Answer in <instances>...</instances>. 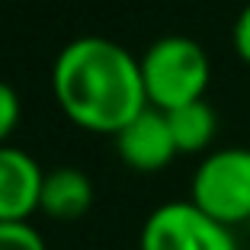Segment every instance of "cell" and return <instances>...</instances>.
Segmentation results:
<instances>
[{
    "label": "cell",
    "instance_id": "obj_1",
    "mask_svg": "<svg viewBox=\"0 0 250 250\" xmlns=\"http://www.w3.org/2000/svg\"><path fill=\"white\" fill-rule=\"evenodd\" d=\"M52 90L74 125L100 135H116L147 109L138 58L106 36L67 42L52 64Z\"/></svg>",
    "mask_w": 250,
    "mask_h": 250
},
{
    "label": "cell",
    "instance_id": "obj_2",
    "mask_svg": "<svg viewBox=\"0 0 250 250\" xmlns=\"http://www.w3.org/2000/svg\"><path fill=\"white\" fill-rule=\"evenodd\" d=\"M141 81H145L147 106L170 112L177 106L206 100L212 64L206 48L189 36H161L147 45V52L138 58Z\"/></svg>",
    "mask_w": 250,
    "mask_h": 250
},
{
    "label": "cell",
    "instance_id": "obj_3",
    "mask_svg": "<svg viewBox=\"0 0 250 250\" xmlns=\"http://www.w3.org/2000/svg\"><path fill=\"white\" fill-rule=\"evenodd\" d=\"M189 202L228 228L250 221V147H218L202 157Z\"/></svg>",
    "mask_w": 250,
    "mask_h": 250
},
{
    "label": "cell",
    "instance_id": "obj_4",
    "mask_svg": "<svg viewBox=\"0 0 250 250\" xmlns=\"http://www.w3.org/2000/svg\"><path fill=\"white\" fill-rule=\"evenodd\" d=\"M141 250H241L234 228L215 221L189 199L164 202L141 228Z\"/></svg>",
    "mask_w": 250,
    "mask_h": 250
},
{
    "label": "cell",
    "instance_id": "obj_5",
    "mask_svg": "<svg viewBox=\"0 0 250 250\" xmlns=\"http://www.w3.org/2000/svg\"><path fill=\"white\" fill-rule=\"evenodd\" d=\"M112 138H116V151L122 157V164L138 170V173H157V170H164L180 154L177 141H173V132H170L167 112L154 109V106H147L145 112H138Z\"/></svg>",
    "mask_w": 250,
    "mask_h": 250
},
{
    "label": "cell",
    "instance_id": "obj_6",
    "mask_svg": "<svg viewBox=\"0 0 250 250\" xmlns=\"http://www.w3.org/2000/svg\"><path fill=\"white\" fill-rule=\"evenodd\" d=\"M45 170L22 147H0V221H29L42 202Z\"/></svg>",
    "mask_w": 250,
    "mask_h": 250
},
{
    "label": "cell",
    "instance_id": "obj_7",
    "mask_svg": "<svg viewBox=\"0 0 250 250\" xmlns=\"http://www.w3.org/2000/svg\"><path fill=\"white\" fill-rule=\"evenodd\" d=\"M93 206V183L77 167H55L45 170L42 180V202L39 212L55 221H77Z\"/></svg>",
    "mask_w": 250,
    "mask_h": 250
},
{
    "label": "cell",
    "instance_id": "obj_8",
    "mask_svg": "<svg viewBox=\"0 0 250 250\" xmlns=\"http://www.w3.org/2000/svg\"><path fill=\"white\" fill-rule=\"evenodd\" d=\"M167 122H170V132H173V141H177L180 154H199V151H206L212 145L215 132H218V116H215V109L206 100H196V103L170 109Z\"/></svg>",
    "mask_w": 250,
    "mask_h": 250
},
{
    "label": "cell",
    "instance_id": "obj_9",
    "mask_svg": "<svg viewBox=\"0 0 250 250\" xmlns=\"http://www.w3.org/2000/svg\"><path fill=\"white\" fill-rule=\"evenodd\" d=\"M0 250H48L29 221H0Z\"/></svg>",
    "mask_w": 250,
    "mask_h": 250
},
{
    "label": "cell",
    "instance_id": "obj_10",
    "mask_svg": "<svg viewBox=\"0 0 250 250\" xmlns=\"http://www.w3.org/2000/svg\"><path fill=\"white\" fill-rule=\"evenodd\" d=\"M20 96H16V90L10 87L7 81H0V147L7 145V138L16 132V125H20Z\"/></svg>",
    "mask_w": 250,
    "mask_h": 250
},
{
    "label": "cell",
    "instance_id": "obj_11",
    "mask_svg": "<svg viewBox=\"0 0 250 250\" xmlns=\"http://www.w3.org/2000/svg\"><path fill=\"white\" fill-rule=\"evenodd\" d=\"M231 39H234V52H237V58H241L244 64H250V3L241 10V13H237Z\"/></svg>",
    "mask_w": 250,
    "mask_h": 250
}]
</instances>
